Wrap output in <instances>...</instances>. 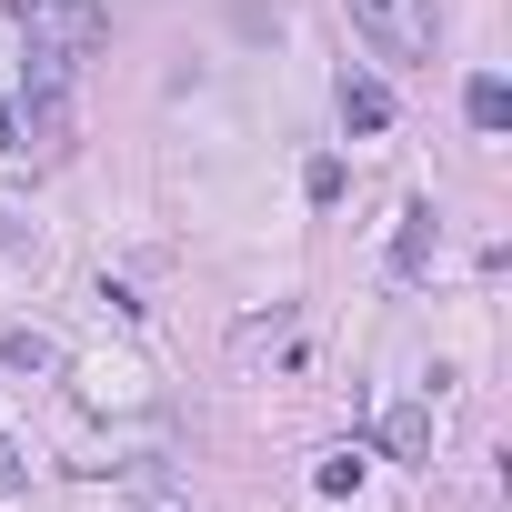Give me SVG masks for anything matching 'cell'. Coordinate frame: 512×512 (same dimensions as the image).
<instances>
[{
    "mask_svg": "<svg viewBox=\"0 0 512 512\" xmlns=\"http://www.w3.org/2000/svg\"><path fill=\"white\" fill-rule=\"evenodd\" d=\"M382 61H432V0H342Z\"/></svg>",
    "mask_w": 512,
    "mask_h": 512,
    "instance_id": "6da1fadb",
    "label": "cell"
},
{
    "mask_svg": "<svg viewBox=\"0 0 512 512\" xmlns=\"http://www.w3.org/2000/svg\"><path fill=\"white\" fill-rule=\"evenodd\" d=\"M382 452H392V462H432V402H392Z\"/></svg>",
    "mask_w": 512,
    "mask_h": 512,
    "instance_id": "7a4b0ae2",
    "label": "cell"
},
{
    "mask_svg": "<svg viewBox=\"0 0 512 512\" xmlns=\"http://www.w3.org/2000/svg\"><path fill=\"white\" fill-rule=\"evenodd\" d=\"M392 272H402V282H422V272H432V201H412V211H402V231H392Z\"/></svg>",
    "mask_w": 512,
    "mask_h": 512,
    "instance_id": "3957f363",
    "label": "cell"
},
{
    "mask_svg": "<svg viewBox=\"0 0 512 512\" xmlns=\"http://www.w3.org/2000/svg\"><path fill=\"white\" fill-rule=\"evenodd\" d=\"M342 121H352V131H382V121H392V91H382L372 71H342Z\"/></svg>",
    "mask_w": 512,
    "mask_h": 512,
    "instance_id": "277c9868",
    "label": "cell"
},
{
    "mask_svg": "<svg viewBox=\"0 0 512 512\" xmlns=\"http://www.w3.org/2000/svg\"><path fill=\"white\" fill-rule=\"evenodd\" d=\"M0 372H61V342L51 332H0Z\"/></svg>",
    "mask_w": 512,
    "mask_h": 512,
    "instance_id": "5b68a950",
    "label": "cell"
},
{
    "mask_svg": "<svg viewBox=\"0 0 512 512\" xmlns=\"http://www.w3.org/2000/svg\"><path fill=\"white\" fill-rule=\"evenodd\" d=\"M462 111H472V131H502V121H512V91H502V81L482 71V81L462 91Z\"/></svg>",
    "mask_w": 512,
    "mask_h": 512,
    "instance_id": "8992f818",
    "label": "cell"
},
{
    "mask_svg": "<svg viewBox=\"0 0 512 512\" xmlns=\"http://www.w3.org/2000/svg\"><path fill=\"white\" fill-rule=\"evenodd\" d=\"M0 171H11V181L31 171V141H21V111H11V101H0Z\"/></svg>",
    "mask_w": 512,
    "mask_h": 512,
    "instance_id": "52a82bcc",
    "label": "cell"
},
{
    "mask_svg": "<svg viewBox=\"0 0 512 512\" xmlns=\"http://www.w3.org/2000/svg\"><path fill=\"white\" fill-rule=\"evenodd\" d=\"M312 482H322V492H332V502H342V492H352V482H362V452H322V472H312Z\"/></svg>",
    "mask_w": 512,
    "mask_h": 512,
    "instance_id": "ba28073f",
    "label": "cell"
},
{
    "mask_svg": "<svg viewBox=\"0 0 512 512\" xmlns=\"http://www.w3.org/2000/svg\"><path fill=\"white\" fill-rule=\"evenodd\" d=\"M21 492H31V462H21L11 442H0V502H21Z\"/></svg>",
    "mask_w": 512,
    "mask_h": 512,
    "instance_id": "9c48e42d",
    "label": "cell"
}]
</instances>
